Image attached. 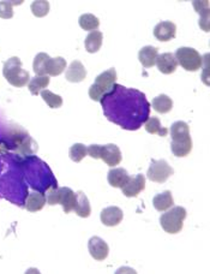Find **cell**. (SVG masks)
I'll use <instances>...</instances> for the list:
<instances>
[{
  "label": "cell",
  "mask_w": 210,
  "mask_h": 274,
  "mask_svg": "<svg viewBox=\"0 0 210 274\" xmlns=\"http://www.w3.org/2000/svg\"><path fill=\"white\" fill-rule=\"evenodd\" d=\"M170 136H172L170 149L173 154L178 158H184L191 153L192 138L190 136V128L186 123L175 122L170 127Z\"/></svg>",
  "instance_id": "1"
},
{
  "label": "cell",
  "mask_w": 210,
  "mask_h": 274,
  "mask_svg": "<svg viewBox=\"0 0 210 274\" xmlns=\"http://www.w3.org/2000/svg\"><path fill=\"white\" fill-rule=\"evenodd\" d=\"M2 75L6 78L7 82L16 88H22L30 80L29 72L22 69V60L18 57H12L5 61Z\"/></svg>",
  "instance_id": "2"
},
{
  "label": "cell",
  "mask_w": 210,
  "mask_h": 274,
  "mask_svg": "<svg viewBox=\"0 0 210 274\" xmlns=\"http://www.w3.org/2000/svg\"><path fill=\"white\" fill-rule=\"evenodd\" d=\"M187 212L183 207H173L160 217V224L164 231L169 234L179 233L183 230L184 220L186 219Z\"/></svg>",
  "instance_id": "3"
},
{
  "label": "cell",
  "mask_w": 210,
  "mask_h": 274,
  "mask_svg": "<svg viewBox=\"0 0 210 274\" xmlns=\"http://www.w3.org/2000/svg\"><path fill=\"white\" fill-rule=\"evenodd\" d=\"M118 76L114 68L106 70L105 72L99 75L95 80V83L89 88V96L94 101H100L102 95H105L109 89L117 82Z\"/></svg>",
  "instance_id": "4"
},
{
  "label": "cell",
  "mask_w": 210,
  "mask_h": 274,
  "mask_svg": "<svg viewBox=\"0 0 210 274\" xmlns=\"http://www.w3.org/2000/svg\"><path fill=\"white\" fill-rule=\"evenodd\" d=\"M174 57L179 65L186 71L195 72L203 66V58L198 51L191 47H180L176 49Z\"/></svg>",
  "instance_id": "5"
},
{
  "label": "cell",
  "mask_w": 210,
  "mask_h": 274,
  "mask_svg": "<svg viewBox=\"0 0 210 274\" xmlns=\"http://www.w3.org/2000/svg\"><path fill=\"white\" fill-rule=\"evenodd\" d=\"M148 178L156 183H165L170 176H173V169L168 165L167 161L158 160L153 161L147 173Z\"/></svg>",
  "instance_id": "6"
},
{
  "label": "cell",
  "mask_w": 210,
  "mask_h": 274,
  "mask_svg": "<svg viewBox=\"0 0 210 274\" xmlns=\"http://www.w3.org/2000/svg\"><path fill=\"white\" fill-rule=\"evenodd\" d=\"M88 249L92 259L96 261H105L108 257V244L100 237H91L88 242Z\"/></svg>",
  "instance_id": "7"
},
{
  "label": "cell",
  "mask_w": 210,
  "mask_h": 274,
  "mask_svg": "<svg viewBox=\"0 0 210 274\" xmlns=\"http://www.w3.org/2000/svg\"><path fill=\"white\" fill-rule=\"evenodd\" d=\"M154 36L162 43L173 40L176 36V26L170 21H164L154 28Z\"/></svg>",
  "instance_id": "8"
},
{
  "label": "cell",
  "mask_w": 210,
  "mask_h": 274,
  "mask_svg": "<svg viewBox=\"0 0 210 274\" xmlns=\"http://www.w3.org/2000/svg\"><path fill=\"white\" fill-rule=\"evenodd\" d=\"M100 218L103 225L108 226V228H114V226H118L123 222L124 213H123V211L119 207L111 206L101 212Z\"/></svg>",
  "instance_id": "9"
},
{
  "label": "cell",
  "mask_w": 210,
  "mask_h": 274,
  "mask_svg": "<svg viewBox=\"0 0 210 274\" xmlns=\"http://www.w3.org/2000/svg\"><path fill=\"white\" fill-rule=\"evenodd\" d=\"M100 159H102L108 166L113 167V166H118V165L122 163L123 156L119 147L113 143H109V144H106V146H102V148H101Z\"/></svg>",
  "instance_id": "10"
},
{
  "label": "cell",
  "mask_w": 210,
  "mask_h": 274,
  "mask_svg": "<svg viewBox=\"0 0 210 274\" xmlns=\"http://www.w3.org/2000/svg\"><path fill=\"white\" fill-rule=\"evenodd\" d=\"M155 64L158 66L159 71L165 75L173 74V72H175L176 68H178V61H176L174 54L169 52L158 55Z\"/></svg>",
  "instance_id": "11"
},
{
  "label": "cell",
  "mask_w": 210,
  "mask_h": 274,
  "mask_svg": "<svg viewBox=\"0 0 210 274\" xmlns=\"http://www.w3.org/2000/svg\"><path fill=\"white\" fill-rule=\"evenodd\" d=\"M145 189V178L143 175H137L136 177H130L127 183L122 188L123 194L126 197H136L139 192Z\"/></svg>",
  "instance_id": "12"
},
{
  "label": "cell",
  "mask_w": 210,
  "mask_h": 274,
  "mask_svg": "<svg viewBox=\"0 0 210 274\" xmlns=\"http://www.w3.org/2000/svg\"><path fill=\"white\" fill-rule=\"evenodd\" d=\"M65 77L66 80L71 83H80L85 80L86 70L84 68L82 61L80 60L72 61L66 70Z\"/></svg>",
  "instance_id": "13"
},
{
  "label": "cell",
  "mask_w": 210,
  "mask_h": 274,
  "mask_svg": "<svg viewBox=\"0 0 210 274\" xmlns=\"http://www.w3.org/2000/svg\"><path fill=\"white\" fill-rule=\"evenodd\" d=\"M59 198L58 205H61L64 208V212L69 214L70 212L74 211L76 206V201H77V196L74 191L70 188H59Z\"/></svg>",
  "instance_id": "14"
},
{
  "label": "cell",
  "mask_w": 210,
  "mask_h": 274,
  "mask_svg": "<svg viewBox=\"0 0 210 274\" xmlns=\"http://www.w3.org/2000/svg\"><path fill=\"white\" fill-rule=\"evenodd\" d=\"M128 180H130V176H128L127 171L125 169H123V167L112 169L108 172V183L113 188L122 189L127 183Z\"/></svg>",
  "instance_id": "15"
},
{
  "label": "cell",
  "mask_w": 210,
  "mask_h": 274,
  "mask_svg": "<svg viewBox=\"0 0 210 274\" xmlns=\"http://www.w3.org/2000/svg\"><path fill=\"white\" fill-rule=\"evenodd\" d=\"M193 7L197 11L198 15L201 16L200 18V27L202 30L208 33L210 27H209V21H210V9H209V1H192Z\"/></svg>",
  "instance_id": "16"
},
{
  "label": "cell",
  "mask_w": 210,
  "mask_h": 274,
  "mask_svg": "<svg viewBox=\"0 0 210 274\" xmlns=\"http://www.w3.org/2000/svg\"><path fill=\"white\" fill-rule=\"evenodd\" d=\"M159 55V49L154 46H145L138 53V60L144 68L150 69L155 65L156 58Z\"/></svg>",
  "instance_id": "17"
},
{
  "label": "cell",
  "mask_w": 210,
  "mask_h": 274,
  "mask_svg": "<svg viewBox=\"0 0 210 274\" xmlns=\"http://www.w3.org/2000/svg\"><path fill=\"white\" fill-rule=\"evenodd\" d=\"M76 196H77V201H76V206L74 208L76 214L81 218L90 217L91 207L88 197H86V195L84 194L83 191H78L77 194H76Z\"/></svg>",
  "instance_id": "18"
},
{
  "label": "cell",
  "mask_w": 210,
  "mask_h": 274,
  "mask_svg": "<svg viewBox=\"0 0 210 274\" xmlns=\"http://www.w3.org/2000/svg\"><path fill=\"white\" fill-rule=\"evenodd\" d=\"M153 205L155 207L156 211L159 212H166L170 207L174 205V200H173L172 192L169 190L162 192V194L156 195L153 200Z\"/></svg>",
  "instance_id": "19"
},
{
  "label": "cell",
  "mask_w": 210,
  "mask_h": 274,
  "mask_svg": "<svg viewBox=\"0 0 210 274\" xmlns=\"http://www.w3.org/2000/svg\"><path fill=\"white\" fill-rule=\"evenodd\" d=\"M103 34L97 30L90 32L86 36L85 41H84V46H85L86 52L89 53H96L100 51L101 46H102Z\"/></svg>",
  "instance_id": "20"
},
{
  "label": "cell",
  "mask_w": 210,
  "mask_h": 274,
  "mask_svg": "<svg viewBox=\"0 0 210 274\" xmlns=\"http://www.w3.org/2000/svg\"><path fill=\"white\" fill-rule=\"evenodd\" d=\"M44 205H46V197L40 192H32L28 195L27 201H25V208L32 213L41 211Z\"/></svg>",
  "instance_id": "21"
},
{
  "label": "cell",
  "mask_w": 210,
  "mask_h": 274,
  "mask_svg": "<svg viewBox=\"0 0 210 274\" xmlns=\"http://www.w3.org/2000/svg\"><path fill=\"white\" fill-rule=\"evenodd\" d=\"M66 69V60L63 57L49 58L46 64V72L48 76H59Z\"/></svg>",
  "instance_id": "22"
},
{
  "label": "cell",
  "mask_w": 210,
  "mask_h": 274,
  "mask_svg": "<svg viewBox=\"0 0 210 274\" xmlns=\"http://www.w3.org/2000/svg\"><path fill=\"white\" fill-rule=\"evenodd\" d=\"M153 108L158 113H168L173 108V100L165 94L159 95L153 100Z\"/></svg>",
  "instance_id": "23"
},
{
  "label": "cell",
  "mask_w": 210,
  "mask_h": 274,
  "mask_svg": "<svg viewBox=\"0 0 210 274\" xmlns=\"http://www.w3.org/2000/svg\"><path fill=\"white\" fill-rule=\"evenodd\" d=\"M78 23H80V27L83 30L94 32V30H97V28L100 27V19L96 16L92 15V13H84L78 19Z\"/></svg>",
  "instance_id": "24"
},
{
  "label": "cell",
  "mask_w": 210,
  "mask_h": 274,
  "mask_svg": "<svg viewBox=\"0 0 210 274\" xmlns=\"http://www.w3.org/2000/svg\"><path fill=\"white\" fill-rule=\"evenodd\" d=\"M49 58V55L44 52H40L39 54H36L33 63V69L34 72L36 74V76H46V64Z\"/></svg>",
  "instance_id": "25"
},
{
  "label": "cell",
  "mask_w": 210,
  "mask_h": 274,
  "mask_svg": "<svg viewBox=\"0 0 210 274\" xmlns=\"http://www.w3.org/2000/svg\"><path fill=\"white\" fill-rule=\"evenodd\" d=\"M145 130L149 134H153V135H160V136H166L168 130L167 129L161 127V123H160V119L158 117H151L145 122L144 124Z\"/></svg>",
  "instance_id": "26"
},
{
  "label": "cell",
  "mask_w": 210,
  "mask_h": 274,
  "mask_svg": "<svg viewBox=\"0 0 210 274\" xmlns=\"http://www.w3.org/2000/svg\"><path fill=\"white\" fill-rule=\"evenodd\" d=\"M48 85H49V76H35L30 80L28 88H29V91L33 95H38L40 91H42V89L48 87Z\"/></svg>",
  "instance_id": "27"
},
{
  "label": "cell",
  "mask_w": 210,
  "mask_h": 274,
  "mask_svg": "<svg viewBox=\"0 0 210 274\" xmlns=\"http://www.w3.org/2000/svg\"><path fill=\"white\" fill-rule=\"evenodd\" d=\"M30 9H32L33 15L35 17H44L49 12V2L47 0H36V1L33 2Z\"/></svg>",
  "instance_id": "28"
},
{
  "label": "cell",
  "mask_w": 210,
  "mask_h": 274,
  "mask_svg": "<svg viewBox=\"0 0 210 274\" xmlns=\"http://www.w3.org/2000/svg\"><path fill=\"white\" fill-rule=\"evenodd\" d=\"M86 154H88V150H86V147L82 143L74 144L69 150L70 159L72 161H75V163H81L85 158Z\"/></svg>",
  "instance_id": "29"
},
{
  "label": "cell",
  "mask_w": 210,
  "mask_h": 274,
  "mask_svg": "<svg viewBox=\"0 0 210 274\" xmlns=\"http://www.w3.org/2000/svg\"><path fill=\"white\" fill-rule=\"evenodd\" d=\"M41 97L44 100V102L49 106L50 108H59L63 106V97L60 95H57L49 91H42Z\"/></svg>",
  "instance_id": "30"
},
{
  "label": "cell",
  "mask_w": 210,
  "mask_h": 274,
  "mask_svg": "<svg viewBox=\"0 0 210 274\" xmlns=\"http://www.w3.org/2000/svg\"><path fill=\"white\" fill-rule=\"evenodd\" d=\"M13 17L12 4L10 1H0V18L10 19Z\"/></svg>",
  "instance_id": "31"
},
{
  "label": "cell",
  "mask_w": 210,
  "mask_h": 274,
  "mask_svg": "<svg viewBox=\"0 0 210 274\" xmlns=\"http://www.w3.org/2000/svg\"><path fill=\"white\" fill-rule=\"evenodd\" d=\"M101 148L102 146H100V144H91V146H89L86 148V150H88V154L91 156L92 159H100V154H101Z\"/></svg>",
  "instance_id": "32"
}]
</instances>
